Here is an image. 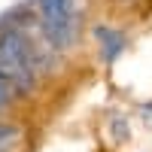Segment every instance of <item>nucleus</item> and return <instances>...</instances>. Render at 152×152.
<instances>
[{
    "mask_svg": "<svg viewBox=\"0 0 152 152\" xmlns=\"http://www.w3.org/2000/svg\"><path fill=\"white\" fill-rule=\"evenodd\" d=\"M49 52L55 49L46 40L40 21H34L31 28L24 24L3 28L0 31V79L15 88V94L34 88Z\"/></svg>",
    "mask_w": 152,
    "mask_h": 152,
    "instance_id": "obj_1",
    "label": "nucleus"
},
{
    "mask_svg": "<svg viewBox=\"0 0 152 152\" xmlns=\"http://www.w3.org/2000/svg\"><path fill=\"white\" fill-rule=\"evenodd\" d=\"M37 21L55 52H67L82 34L79 0H37Z\"/></svg>",
    "mask_w": 152,
    "mask_h": 152,
    "instance_id": "obj_2",
    "label": "nucleus"
},
{
    "mask_svg": "<svg viewBox=\"0 0 152 152\" xmlns=\"http://www.w3.org/2000/svg\"><path fill=\"white\" fill-rule=\"evenodd\" d=\"M91 37H94V46H97V58L104 61L107 67H113L122 58V52L128 49V37H125V31L113 28V24H94Z\"/></svg>",
    "mask_w": 152,
    "mask_h": 152,
    "instance_id": "obj_3",
    "label": "nucleus"
},
{
    "mask_svg": "<svg viewBox=\"0 0 152 152\" xmlns=\"http://www.w3.org/2000/svg\"><path fill=\"white\" fill-rule=\"evenodd\" d=\"M107 119H110L107 131H110V137H113V143H116V146L128 143V140H131V122H128V116H122L119 110H110Z\"/></svg>",
    "mask_w": 152,
    "mask_h": 152,
    "instance_id": "obj_4",
    "label": "nucleus"
},
{
    "mask_svg": "<svg viewBox=\"0 0 152 152\" xmlns=\"http://www.w3.org/2000/svg\"><path fill=\"white\" fill-rule=\"evenodd\" d=\"M21 140V128L12 122H0V152H12Z\"/></svg>",
    "mask_w": 152,
    "mask_h": 152,
    "instance_id": "obj_5",
    "label": "nucleus"
},
{
    "mask_svg": "<svg viewBox=\"0 0 152 152\" xmlns=\"http://www.w3.org/2000/svg\"><path fill=\"white\" fill-rule=\"evenodd\" d=\"M137 113H140V122L152 131V100H143V104L137 107Z\"/></svg>",
    "mask_w": 152,
    "mask_h": 152,
    "instance_id": "obj_6",
    "label": "nucleus"
},
{
    "mask_svg": "<svg viewBox=\"0 0 152 152\" xmlns=\"http://www.w3.org/2000/svg\"><path fill=\"white\" fill-rule=\"evenodd\" d=\"M12 97H15V88H12V85H6L3 79H0V110H3Z\"/></svg>",
    "mask_w": 152,
    "mask_h": 152,
    "instance_id": "obj_7",
    "label": "nucleus"
},
{
    "mask_svg": "<svg viewBox=\"0 0 152 152\" xmlns=\"http://www.w3.org/2000/svg\"><path fill=\"white\" fill-rule=\"evenodd\" d=\"M125 3H128V0H125Z\"/></svg>",
    "mask_w": 152,
    "mask_h": 152,
    "instance_id": "obj_8",
    "label": "nucleus"
}]
</instances>
